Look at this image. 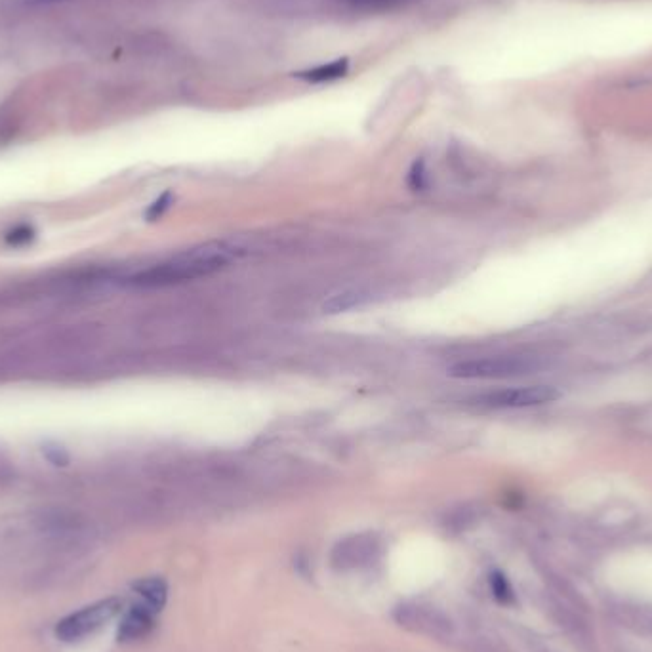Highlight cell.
<instances>
[{"label":"cell","mask_w":652,"mask_h":652,"mask_svg":"<svg viewBox=\"0 0 652 652\" xmlns=\"http://www.w3.org/2000/svg\"><path fill=\"white\" fill-rule=\"evenodd\" d=\"M229 264V252L224 245H204L180 254L168 262L153 265L132 277V285L143 288L178 285L185 281L208 277Z\"/></svg>","instance_id":"6da1fadb"},{"label":"cell","mask_w":652,"mask_h":652,"mask_svg":"<svg viewBox=\"0 0 652 652\" xmlns=\"http://www.w3.org/2000/svg\"><path fill=\"white\" fill-rule=\"evenodd\" d=\"M542 363L529 355H496L460 361L449 368V376L460 380H504L534 374Z\"/></svg>","instance_id":"7a4b0ae2"},{"label":"cell","mask_w":652,"mask_h":652,"mask_svg":"<svg viewBox=\"0 0 652 652\" xmlns=\"http://www.w3.org/2000/svg\"><path fill=\"white\" fill-rule=\"evenodd\" d=\"M559 399V391L551 386H517V388L494 389L477 395L475 405L492 410H519V408L542 407Z\"/></svg>","instance_id":"3957f363"},{"label":"cell","mask_w":652,"mask_h":652,"mask_svg":"<svg viewBox=\"0 0 652 652\" xmlns=\"http://www.w3.org/2000/svg\"><path fill=\"white\" fill-rule=\"evenodd\" d=\"M119 612H121V601L119 599H115V597L103 599V601H98V603H94L90 607H84L82 611L63 618L62 622L58 624V628H56V635L62 641H79L82 637L100 630L109 620H113Z\"/></svg>","instance_id":"277c9868"},{"label":"cell","mask_w":652,"mask_h":652,"mask_svg":"<svg viewBox=\"0 0 652 652\" xmlns=\"http://www.w3.org/2000/svg\"><path fill=\"white\" fill-rule=\"evenodd\" d=\"M395 620L399 626L407 628L410 632L422 633L429 637H447L454 630L452 620L445 612L418 603H405L397 607Z\"/></svg>","instance_id":"5b68a950"},{"label":"cell","mask_w":652,"mask_h":652,"mask_svg":"<svg viewBox=\"0 0 652 652\" xmlns=\"http://www.w3.org/2000/svg\"><path fill=\"white\" fill-rule=\"evenodd\" d=\"M380 555V542L374 534H357L338 542L330 561L336 569L353 571L372 565Z\"/></svg>","instance_id":"8992f818"},{"label":"cell","mask_w":652,"mask_h":652,"mask_svg":"<svg viewBox=\"0 0 652 652\" xmlns=\"http://www.w3.org/2000/svg\"><path fill=\"white\" fill-rule=\"evenodd\" d=\"M153 609L147 605H136L124 614L123 622L119 626V639L121 641H138L153 630Z\"/></svg>","instance_id":"52a82bcc"},{"label":"cell","mask_w":652,"mask_h":652,"mask_svg":"<svg viewBox=\"0 0 652 652\" xmlns=\"http://www.w3.org/2000/svg\"><path fill=\"white\" fill-rule=\"evenodd\" d=\"M347 73H349V58H338L332 62L321 63L304 71L292 73V77L309 84H325V82L340 81L347 77Z\"/></svg>","instance_id":"ba28073f"},{"label":"cell","mask_w":652,"mask_h":652,"mask_svg":"<svg viewBox=\"0 0 652 652\" xmlns=\"http://www.w3.org/2000/svg\"><path fill=\"white\" fill-rule=\"evenodd\" d=\"M134 590L142 595L145 605L153 611H161L166 605L168 599V586L163 578L151 576V578H142L134 584Z\"/></svg>","instance_id":"9c48e42d"},{"label":"cell","mask_w":652,"mask_h":652,"mask_svg":"<svg viewBox=\"0 0 652 652\" xmlns=\"http://www.w3.org/2000/svg\"><path fill=\"white\" fill-rule=\"evenodd\" d=\"M368 296L365 292L361 290H342L334 296H330L323 304V311L326 315H338V313H344V311H349V309H355V307L363 306L367 304Z\"/></svg>","instance_id":"30bf717a"},{"label":"cell","mask_w":652,"mask_h":652,"mask_svg":"<svg viewBox=\"0 0 652 652\" xmlns=\"http://www.w3.org/2000/svg\"><path fill=\"white\" fill-rule=\"evenodd\" d=\"M41 450L42 456H44L52 466H56V468H65V466H69V460H71V458H69L67 450L60 447V445L46 443Z\"/></svg>","instance_id":"8fae6325"},{"label":"cell","mask_w":652,"mask_h":652,"mask_svg":"<svg viewBox=\"0 0 652 652\" xmlns=\"http://www.w3.org/2000/svg\"><path fill=\"white\" fill-rule=\"evenodd\" d=\"M35 239V231L33 227H27V225H20L16 229H12L8 235H6V243L12 246H21L31 243Z\"/></svg>","instance_id":"7c38bea8"},{"label":"cell","mask_w":652,"mask_h":652,"mask_svg":"<svg viewBox=\"0 0 652 652\" xmlns=\"http://www.w3.org/2000/svg\"><path fill=\"white\" fill-rule=\"evenodd\" d=\"M170 203H172V195L170 193H163L155 203L151 204L149 208H147V212H145V218L149 220V222H155V220H159L161 216H163L164 212L170 208Z\"/></svg>","instance_id":"4fadbf2b"},{"label":"cell","mask_w":652,"mask_h":652,"mask_svg":"<svg viewBox=\"0 0 652 652\" xmlns=\"http://www.w3.org/2000/svg\"><path fill=\"white\" fill-rule=\"evenodd\" d=\"M490 584H492V591H494V595H496L500 601H506V599H510V586H508V582H506V578H504V576H500V574H492V578H490Z\"/></svg>","instance_id":"5bb4252c"},{"label":"cell","mask_w":652,"mask_h":652,"mask_svg":"<svg viewBox=\"0 0 652 652\" xmlns=\"http://www.w3.org/2000/svg\"><path fill=\"white\" fill-rule=\"evenodd\" d=\"M344 2L359 6V8H391V6H399L407 0H344Z\"/></svg>","instance_id":"9a60e30c"},{"label":"cell","mask_w":652,"mask_h":652,"mask_svg":"<svg viewBox=\"0 0 652 652\" xmlns=\"http://www.w3.org/2000/svg\"><path fill=\"white\" fill-rule=\"evenodd\" d=\"M408 180H410V185L414 189H420L424 185V163L422 161L414 163L412 170H410V178Z\"/></svg>","instance_id":"2e32d148"},{"label":"cell","mask_w":652,"mask_h":652,"mask_svg":"<svg viewBox=\"0 0 652 652\" xmlns=\"http://www.w3.org/2000/svg\"><path fill=\"white\" fill-rule=\"evenodd\" d=\"M25 4H31V6H42V4H56V2H63V0H23Z\"/></svg>","instance_id":"e0dca14e"}]
</instances>
